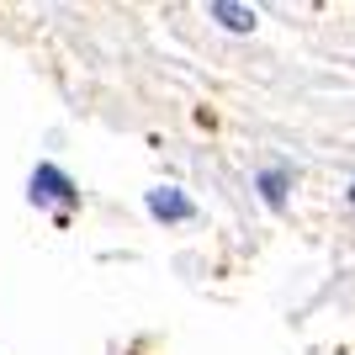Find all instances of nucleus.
<instances>
[{
    "label": "nucleus",
    "mask_w": 355,
    "mask_h": 355,
    "mask_svg": "<svg viewBox=\"0 0 355 355\" xmlns=\"http://www.w3.org/2000/svg\"><path fill=\"white\" fill-rule=\"evenodd\" d=\"M32 202H74L69 175H59L53 164H37L32 170Z\"/></svg>",
    "instance_id": "obj_1"
},
{
    "label": "nucleus",
    "mask_w": 355,
    "mask_h": 355,
    "mask_svg": "<svg viewBox=\"0 0 355 355\" xmlns=\"http://www.w3.org/2000/svg\"><path fill=\"white\" fill-rule=\"evenodd\" d=\"M148 212L154 218H191V202L180 191H170V186H159V191H148Z\"/></svg>",
    "instance_id": "obj_2"
},
{
    "label": "nucleus",
    "mask_w": 355,
    "mask_h": 355,
    "mask_svg": "<svg viewBox=\"0 0 355 355\" xmlns=\"http://www.w3.org/2000/svg\"><path fill=\"white\" fill-rule=\"evenodd\" d=\"M212 16H218L223 27H234V32H250V27H254V11H244V6H228V0H218V6H212Z\"/></svg>",
    "instance_id": "obj_3"
},
{
    "label": "nucleus",
    "mask_w": 355,
    "mask_h": 355,
    "mask_svg": "<svg viewBox=\"0 0 355 355\" xmlns=\"http://www.w3.org/2000/svg\"><path fill=\"white\" fill-rule=\"evenodd\" d=\"M260 186H266V202H282L286 196V175H266Z\"/></svg>",
    "instance_id": "obj_4"
}]
</instances>
